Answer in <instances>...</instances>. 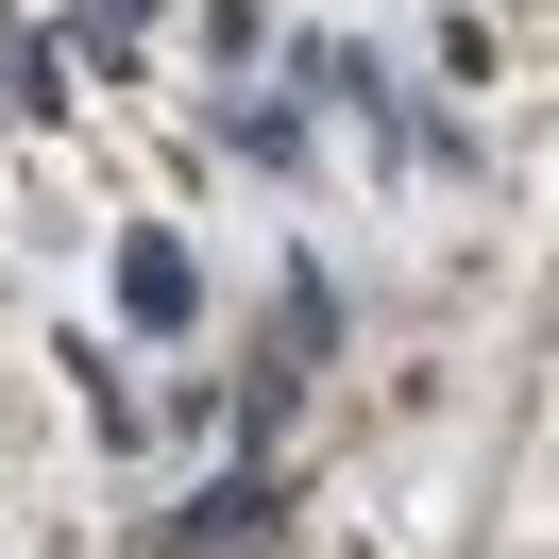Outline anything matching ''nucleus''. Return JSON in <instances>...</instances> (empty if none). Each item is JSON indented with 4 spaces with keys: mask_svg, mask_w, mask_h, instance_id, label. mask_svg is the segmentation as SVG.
I'll use <instances>...</instances> for the list:
<instances>
[{
    "mask_svg": "<svg viewBox=\"0 0 559 559\" xmlns=\"http://www.w3.org/2000/svg\"><path fill=\"white\" fill-rule=\"evenodd\" d=\"M119 306H136L153 340H170V322L204 306V272H187V238H136V254H119Z\"/></svg>",
    "mask_w": 559,
    "mask_h": 559,
    "instance_id": "f257e3e1",
    "label": "nucleus"
},
{
    "mask_svg": "<svg viewBox=\"0 0 559 559\" xmlns=\"http://www.w3.org/2000/svg\"><path fill=\"white\" fill-rule=\"evenodd\" d=\"M85 17H103V35H136V17H153V0H85Z\"/></svg>",
    "mask_w": 559,
    "mask_h": 559,
    "instance_id": "f03ea898",
    "label": "nucleus"
}]
</instances>
